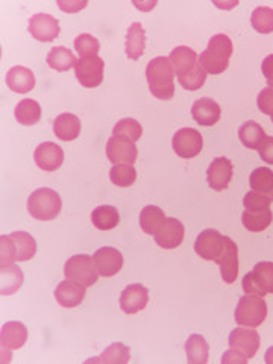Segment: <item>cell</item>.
I'll return each mask as SVG.
<instances>
[{"label": "cell", "mask_w": 273, "mask_h": 364, "mask_svg": "<svg viewBox=\"0 0 273 364\" xmlns=\"http://www.w3.org/2000/svg\"><path fill=\"white\" fill-rule=\"evenodd\" d=\"M146 44V32L141 26V23H132L127 33V43H124V52L132 61L140 60L144 53Z\"/></svg>", "instance_id": "obj_26"}, {"label": "cell", "mask_w": 273, "mask_h": 364, "mask_svg": "<svg viewBox=\"0 0 273 364\" xmlns=\"http://www.w3.org/2000/svg\"><path fill=\"white\" fill-rule=\"evenodd\" d=\"M208 73L205 72V68L199 64L195 65V68H191L190 72L178 76L179 85H182V88H186L188 91H196L199 88L203 87L205 81H207Z\"/></svg>", "instance_id": "obj_40"}, {"label": "cell", "mask_w": 273, "mask_h": 364, "mask_svg": "<svg viewBox=\"0 0 273 364\" xmlns=\"http://www.w3.org/2000/svg\"><path fill=\"white\" fill-rule=\"evenodd\" d=\"M259 158L267 164H273V136H266L258 147Z\"/></svg>", "instance_id": "obj_44"}, {"label": "cell", "mask_w": 273, "mask_h": 364, "mask_svg": "<svg viewBox=\"0 0 273 364\" xmlns=\"http://www.w3.org/2000/svg\"><path fill=\"white\" fill-rule=\"evenodd\" d=\"M23 284V272L14 264L0 267V293L4 296L16 293Z\"/></svg>", "instance_id": "obj_30"}, {"label": "cell", "mask_w": 273, "mask_h": 364, "mask_svg": "<svg viewBox=\"0 0 273 364\" xmlns=\"http://www.w3.org/2000/svg\"><path fill=\"white\" fill-rule=\"evenodd\" d=\"M63 210L61 196L52 188H38L28 199V211L33 219L41 222L53 220Z\"/></svg>", "instance_id": "obj_4"}, {"label": "cell", "mask_w": 273, "mask_h": 364, "mask_svg": "<svg viewBox=\"0 0 273 364\" xmlns=\"http://www.w3.org/2000/svg\"><path fill=\"white\" fill-rule=\"evenodd\" d=\"M36 252V238L28 232L17 231L0 237V261H2V264H13L14 261H29Z\"/></svg>", "instance_id": "obj_3"}, {"label": "cell", "mask_w": 273, "mask_h": 364, "mask_svg": "<svg viewBox=\"0 0 273 364\" xmlns=\"http://www.w3.org/2000/svg\"><path fill=\"white\" fill-rule=\"evenodd\" d=\"M146 79L154 97L170 100L175 96V72L166 56H156L146 67Z\"/></svg>", "instance_id": "obj_1"}, {"label": "cell", "mask_w": 273, "mask_h": 364, "mask_svg": "<svg viewBox=\"0 0 273 364\" xmlns=\"http://www.w3.org/2000/svg\"><path fill=\"white\" fill-rule=\"evenodd\" d=\"M242 286L246 294H255L261 298L273 293V263L261 261L255 264V267L245 275Z\"/></svg>", "instance_id": "obj_6"}, {"label": "cell", "mask_w": 273, "mask_h": 364, "mask_svg": "<svg viewBox=\"0 0 273 364\" xmlns=\"http://www.w3.org/2000/svg\"><path fill=\"white\" fill-rule=\"evenodd\" d=\"M250 188L263 195H270L273 188V172L269 167H258L255 168L249 178Z\"/></svg>", "instance_id": "obj_35"}, {"label": "cell", "mask_w": 273, "mask_h": 364, "mask_svg": "<svg viewBox=\"0 0 273 364\" xmlns=\"http://www.w3.org/2000/svg\"><path fill=\"white\" fill-rule=\"evenodd\" d=\"M264 361H266L267 364H273V346H270V348L266 350Z\"/></svg>", "instance_id": "obj_48"}, {"label": "cell", "mask_w": 273, "mask_h": 364, "mask_svg": "<svg viewBox=\"0 0 273 364\" xmlns=\"http://www.w3.org/2000/svg\"><path fill=\"white\" fill-rule=\"evenodd\" d=\"M166 219L167 218L161 208L155 207V205H147L140 213V226L146 234L155 235Z\"/></svg>", "instance_id": "obj_32"}, {"label": "cell", "mask_w": 273, "mask_h": 364, "mask_svg": "<svg viewBox=\"0 0 273 364\" xmlns=\"http://www.w3.org/2000/svg\"><path fill=\"white\" fill-rule=\"evenodd\" d=\"M29 33L31 36L41 41V43H50L55 38H58L61 28H60V21L56 20L50 14H33L29 20Z\"/></svg>", "instance_id": "obj_12"}, {"label": "cell", "mask_w": 273, "mask_h": 364, "mask_svg": "<svg viewBox=\"0 0 273 364\" xmlns=\"http://www.w3.org/2000/svg\"><path fill=\"white\" fill-rule=\"evenodd\" d=\"M232 52L234 44L231 38L226 33H218L210 40L208 48L200 53L199 63L208 75H222L230 65Z\"/></svg>", "instance_id": "obj_2"}, {"label": "cell", "mask_w": 273, "mask_h": 364, "mask_svg": "<svg viewBox=\"0 0 273 364\" xmlns=\"http://www.w3.org/2000/svg\"><path fill=\"white\" fill-rule=\"evenodd\" d=\"M220 275L226 284H232L238 275V247L230 237H225V249L218 259Z\"/></svg>", "instance_id": "obj_20"}, {"label": "cell", "mask_w": 273, "mask_h": 364, "mask_svg": "<svg viewBox=\"0 0 273 364\" xmlns=\"http://www.w3.org/2000/svg\"><path fill=\"white\" fill-rule=\"evenodd\" d=\"M87 287L81 282L72 279L61 281L55 289V299L64 309H75L85 298Z\"/></svg>", "instance_id": "obj_19"}, {"label": "cell", "mask_w": 273, "mask_h": 364, "mask_svg": "<svg viewBox=\"0 0 273 364\" xmlns=\"http://www.w3.org/2000/svg\"><path fill=\"white\" fill-rule=\"evenodd\" d=\"M64 275L65 279L81 282L85 287L95 286L100 277L93 258L85 254H79L68 258L64 266Z\"/></svg>", "instance_id": "obj_7"}, {"label": "cell", "mask_w": 273, "mask_h": 364, "mask_svg": "<svg viewBox=\"0 0 273 364\" xmlns=\"http://www.w3.org/2000/svg\"><path fill=\"white\" fill-rule=\"evenodd\" d=\"M267 317V304L255 294H245L240 298L235 309V322L240 326L257 328L266 321Z\"/></svg>", "instance_id": "obj_5"}, {"label": "cell", "mask_w": 273, "mask_h": 364, "mask_svg": "<svg viewBox=\"0 0 273 364\" xmlns=\"http://www.w3.org/2000/svg\"><path fill=\"white\" fill-rule=\"evenodd\" d=\"M272 199L267 195H263V193H258L250 190L247 195L243 199V205L247 211H264L270 208Z\"/></svg>", "instance_id": "obj_42"}, {"label": "cell", "mask_w": 273, "mask_h": 364, "mask_svg": "<svg viewBox=\"0 0 273 364\" xmlns=\"http://www.w3.org/2000/svg\"><path fill=\"white\" fill-rule=\"evenodd\" d=\"M191 116L200 127H214L220 120L222 109L215 100L210 97H202L193 104Z\"/></svg>", "instance_id": "obj_21"}, {"label": "cell", "mask_w": 273, "mask_h": 364, "mask_svg": "<svg viewBox=\"0 0 273 364\" xmlns=\"http://www.w3.org/2000/svg\"><path fill=\"white\" fill-rule=\"evenodd\" d=\"M105 63L99 56H91V58H81L76 61L75 75L76 79L85 88H96L104 82Z\"/></svg>", "instance_id": "obj_8"}, {"label": "cell", "mask_w": 273, "mask_h": 364, "mask_svg": "<svg viewBox=\"0 0 273 364\" xmlns=\"http://www.w3.org/2000/svg\"><path fill=\"white\" fill-rule=\"evenodd\" d=\"M225 249V237L215 230L202 231L195 242V252L207 261L218 263Z\"/></svg>", "instance_id": "obj_10"}, {"label": "cell", "mask_w": 273, "mask_h": 364, "mask_svg": "<svg viewBox=\"0 0 273 364\" xmlns=\"http://www.w3.org/2000/svg\"><path fill=\"white\" fill-rule=\"evenodd\" d=\"M238 139H240V141L243 143V146L247 147V149L258 151V147L261 141L266 139V135H264V129L261 128V124L249 120L243 123L240 129H238Z\"/></svg>", "instance_id": "obj_33"}, {"label": "cell", "mask_w": 273, "mask_h": 364, "mask_svg": "<svg viewBox=\"0 0 273 364\" xmlns=\"http://www.w3.org/2000/svg\"><path fill=\"white\" fill-rule=\"evenodd\" d=\"M16 119L20 124H25V127H32V124H37L41 120L43 109L37 100L32 99H23L18 102L16 107Z\"/></svg>", "instance_id": "obj_29"}, {"label": "cell", "mask_w": 273, "mask_h": 364, "mask_svg": "<svg viewBox=\"0 0 273 364\" xmlns=\"http://www.w3.org/2000/svg\"><path fill=\"white\" fill-rule=\"evenodd\" d=\"M46 61H48L49 67L56 72H68L76 65L77 60L70 49L64 48V46H58V48H53L48 53Z\"/></svg>", "instance_id": "obj_31"}, {"label": "cell", "mask_w": 273, "mask_h": 364, "mask_svg": "<svg viewBox=\"0 0 273 364\" xmlns=\"http://www.w3.org/2000/svg\"><path fill=\"white\" fill-rule=\"evenodd\" d=\"M269 196H270V199L273 200V188H272V191H270V195H269Z\"/></svg>", "instance_id": "obj_49"}, {"label": "cell", "mask_w": 273, "mask_h": 364, "mask_svg": "<svg viewBox=\"0 0 273 364\" xmlns=\"http://www.w3.org/2000/svg\"><path fill=\"white\" fill-rule=\"evenodd\" d=\"M273 220V214L269 210L264 211H247L242 214V223L250 232H261L266 231Z\"/></svg>", "instance_id": "obj_34"}, {"label": "cell", "mask_w": 273, "mask_h": 364, "mask_svg": "<svg viewBox=\"0 0 273 364\" xmlns=\"http://www.w3.org/2000/svg\"><path fill=\"white\" fill-rule=\"evenodd\" d=\"M261 70H263V75L269 84H273V53L266 56L263 64H261Z\"/></svg>", "instance_id": "obj_46"}, {"label": "cell", "mask_w": 273, "mask_h": 364, "mask_svg": "<svg viewBox=\"0 0 273 364\" xmlns=\"http://www.w3.org/2000/svg\"><path fill=\"white\" fill-rule=\"evenodd\" d=\"M234 175V167L230 159L220 156L213 159L207 170L208 186L215 191H223L230 187V182Z\"/></svg>", "instance_id": "obj_15"}, {"label": "cell", "mask_w": 273, "mask_h": 364, "mask_svg": "<svg viewBox=\"0 0 273 364\" xmlns=\"http://www.w3.org/2000/svg\"><path fill=\"white\" fill-rule=\"evenodd\" d=\"M93 261H95L99 275L104 278L117 275L124 263L120 250H117L116 247H109V246L97 249L93 255Z\"/></svg>", "instance_id": "obj_13"}, {"label": "cell", "mask_w": 273, "mask_h": 364, "mask_svg": "<svg viewBox=\"0 0 273 364\" xmlns=\"http://www.w3.org/2000/svg\"><path fill=\"white\" fill-rule=\"evenodd\" d=\"M112 135L123 136V139L135 143L141 139L143 128L135 119H122L120 122H117L116 127H114Z\"/></svg>", "instance_id": "obj_38"}, {"label": "cell", "mask_w": 273, "mask_h": 364, "mask_svg": "<svg viewBox=\"0 0 273 364\" xmlns=\"http://www.w3.org/2000/svg\"><path fill=\"white\" fill-rule=\"evenodd\" d=\"M172 147L178 156L190 159L198 156L203 149L202 134L193 128L179 129L172 139Z\"/></svg>", "instance_id": "obj_9"}, {"label": "cell", "mask_w": 273, "mask_h": 364, "mask_svg": "<svg viewBox=\"0 0 273 364\" xmlns=\"http://www.w3.org/2000/svg\"><path fill=\"white\" fill-rule=\"evenodd\" d=\"M250 25L259 33L273 32V9L269 6H258L250 17Z\"/></svg>", "instance_id": "obj_39"}, {"label": "cell", "mask_w": 273, "mask_h": 364, "mask_svg": "<svg viewBox=\"0 0 273 364\" xmlns=\"http://www.w3.org/2000/svg\"><path fill=\"white\" fill-rule=\"evenodd\" d=\"M149 304V291L141 284H131L120 294V309L127 314H136Z\"/></svg>", "instance_id": "obj_18"}, {"label": "cell", "mask_w": 273, "mask_h": 364, "mask_svg": "<svg viewBox=\"0 0 273 364\" xmlns=\"http://www.w3.org/2000/svg\"><path fill=\"white\" fill-rule=\"evenodd\" d=\"M131 360V350L128 346H124L120 341L117 343L109 345L104 354H102L99 358H93L91 361H104L109 364H124Z\"/></svg>", "instance_id": "obj_37"}, {"label": "cell", "mask_w": 273, "mask_h": 364, "mask_svg": "<svg viewBox=\"0 0 273 364\" xmlns=\"http://www.w3.org/2000/svg\"><path fill=\"white\" fill-rule=\"evenodd\" d=\"M186 354L187 360L191 364H205L208 363L210 348L207 340L200 334H191L186 341Z\"/></svg>", "instance_id": "obj_28"}, {"label": "cell", "mask_w": 273, "mask_h": 364, "mask_svg": "<svg viewBox=\"0 0 273 364\" xmlns=\"http://www.w3.org/2000/svg\"><path fill=\"white\" fill-rule=\"evenodd\" d=\"M269 85H270V87H272V88H273V84H269Z\"/></svg>", "instance_id": "obj_51"}, {"label": "cell", "mask_w": 273, "mask_h": 364, "mask_svg": "<svg viewBox=\"0 0 273 364\" xmlns=\"http://www.w3.org/2000/svg\"><path fill=\"white\" fill-rule=\"evenodd\" d=\"M168 61L172 64V68L176 76L184 75L190 72L191 68H195L196 64H199V55L187 48V46H178L168 55Z\"/></svg>", "instance_id": "obj_24"}, {"label": "cell", "mask_w": 273, "mask_h": 364, "mask_svg": "<svg viewBox=\"0 0 273 364\" xmlns=\"http://www.w3.org/2000/svg\"><path fill=\"white\" fill-rule=\"evenodd\" d=\"M247 357L245 355V354H242L240 350H237V349H234V348H230V350H226L225 352V355L222 357V363L223 364H230V363H232V364H245V363H247Z\"/></svg>", "instance_id": "obj_45"}, {"label": "cell", "mask_w": 273, "mask_h": 364, "mask_svg": "<svg viewBox=\"0 0 273 364\" xmlns=\"http://www.w3.org/2000/svg\"><path fill=\"white\" fill-rule=\"evenodd\" d=\"M184 225L175 218H167L155 234V243L163 249H176L184 242Z\"/></svg>", "instance_id": "obj_14"}, {"label": "cell", "mask_w": 273, "mask_h": 364, "mask_svg": "<svg viewBox=\"0 0 273 364\" xmlns=\"http://www.w3.org/2000/svg\"><path fill=\"white\" fill-rule=\"evenodd\" d=\"M33 159H36V164L44 172H55L64 163V151L61 149V146L52 141H46L37 146L36 152H33Z\"/></svg>", "instance_id": "obj_16"}, {"label": "cell", "mask_w": 273, "mask_h": 364, "mask_svg": "<svg viewBox=\"0 0 273 364\" xmlns=\"http://www.w3.org/2000/svg\"><path fill=\"white\" fill-rule=\"evenodd\" d=\"M257 104L261 112L270 116L273 112V88L272 87H267L259 91V95L257 97Z\"/></svg>", "instance_id": "obj_43"}, {"label": "cell", "mask_w": 273, "mask_h": 364, "mask_svg": "<svg viewBox=\"0 0 273 364\" xmlns=\"http://www.w3.org/2000/svg\"><path fill=\"white\" fill-rule=\"evenodd\" d=\"M230 348L240 350L247 358H254L259 349V334L252 328H235L230 334Z\"/></svg>", "instance_id": "obj_17"}, {"label": "cell", "mask_w": 273, "mask_h": 364, "mask_svg": "<svg viewBox=\"0 0 273 364\" xmlns=\"http://www.w3.org/2000/svg\"><path fill=\"white\" fill-rule=\"evenodd\" d=\"M107 156L114 166H134V163L136 161V156H139V149H136V146L132 141L123 139V136L112 135L107 141Z\"/></svg>", "instance_id": "obj_11"}, {"label": "cell", "mask_w": 273, "mask_h": 364, "mask_svg": "<svg viewBox=\"0 0 273 364\" xmlns=\"http://www.w3.org/2000/svg\"><path fill=\"white\" fill-rule=\"evenodd\" d=\"M91 222H93L95 228H97V230L109 231L119 225L120 214L116 207L102 205V207H96L93 213H91Z\"/></svg>", "instance_id": "obj_27"}, {"label": "cell", "mask_w": 273, "mask_h": 364, "mask_svg": "<svg viewBox=\"0 0 273 364\" xmlns=\"http://www.w3.org/2000/svg\"><path fill=\"white\" fill-rule=\"evenodd\" d=\"M28 340V328L21 322H6L0 331V343L2 350H16L20 349Z\"/></svg>", "instance_id": "obj_23"}, {"label": "cell", "mask_w": 273, "mask_h": 364, "mask_svg": "<svg viewBox=\"0 0 273 364\" xmlns=\"http://www.w3.org/2000/svg\"><path fill=\"white\" fill-rule=\"evenodd\" d=\"M270 119H272V122H273V112L270 114Z\"/></svg>", "instance_id": "obj_50"}, {"label": "cell", "mask_w": 273, "mask_h": 364, "mask_svg": "<svg viewBox=\"0 0 273 364\" xmlns=\"http://www.w3.org/2000/svg\"><path fill=\"white\" fill-rule=\"evenodd\" d=\"M75 49L81 58H91V56H97L100 50V43L96 37L90 36V33H81L75 40Z\"/></svg>", "instance_id": "obj_41"}, {"label": "cell", "mask_w": 273, "mask_h": 364, "mask_svg": "<svg viewBox=\"0 0 273 364\" xmlns=\"http://www.w3.org/2000/svg\"><path fill=\"white\" fill-rule=\"evenodd\" d=\"M53 132L63 141H73L81 134V122L75 114H60L53 122Z\"/></svg>", "instance_id": "obj_25"}, {"label": "cell", "mask_w": 273, "mask_h": 364, "mask_svg": "<svg viewBox=\"0 0 273 364\" xmlns=\"http://www.w3.org/2000/svg\"><path fill=\"white\" fill-rule=\"evenodd\" d=\"M5 81L8 88L18 95H26L36 87V76H33L31 68H26L23 65H16L13 68H9Z\"/></svg>", "instance_id": "obj_22"}, {"label": "cell", "mask_w": 273, "mask_h": 364, "mask_svg": "<svg viewBox=\"0 0 273 364\" xmlns=\"http://www.w3.org/2000/svg\"><path fill=\"white\" fill-rule=\"evenodd\" d=\"M58 6L63 9V11H65V13H70V14H75V13H79V11H81L82 8H85L87 6V2H67V4H64V2H58Z\"/></svg>", "instance_id": "obj_47"}, {"label": "cell", "mask_w": 273, "mask_h": 364, "mask_svg": "<svg viewBox=\"0 0 273 364\" xmlns=\"http://www.w3.org/2000/svg\"><path fill=\"white\" fill-rule=\"evenodd\" d=\"M109 179L114 186L128 188L136 181V170L129 164H117L112 166L109 170Z\"/></svg>", "instance_id": "obj_36"}]
</instances>
